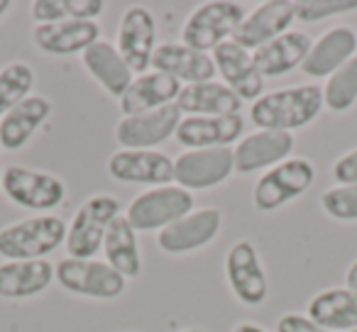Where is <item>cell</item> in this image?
<instances>
[{"instance_id":"cell-22","label":"cell","mask_w":357,"mask_h":332,"mask_svg":"<svg viewBox=\"0 0 357 332\" xmlns=\"http://www.w3.org/2000/svg\"><path fill=\"white\" fill-rule=\"evenodd\" d=\"M96 42H100L98 22L64 20V22H56V25L35 27V45L40 47L45 54H52V56L84 54Z\"/></svg>"},{"instance_id":"cell-10","label":"cell","mask_w":357,"mask_h":332,"mask_svg":"<svg viewBox=\"0 0 357 332\" xmlns=\"http://www.w3.org/2000/svg\"><path fill=\"white\" fill-rule=\"evenodd\" d=\"M225 276L230 291L245 306H259L267 298L269 283L264 274L262 259L250 239H238L225 254Z\"/></svg>"},{"instance_id":"cell-20","label":"cell","mask_w":357,"mask_h":332,"mask_svg":"<svg viewBox=\"0 0 357 332\" xmlns=\"http://www.w3.org/2000/svg\"><path fill=\"white\" fill-rule=\"evenodd\" d=\"M178 90H181V81L162 74V71H149V74L132 79L130 88L120 98V113L130 118V115L149 113V110L172 105L176 103Z\"/></svg>"},{"instance_id":"cell-18","label":"cell","mask_w":357,"mask_h":332,"mask_svg":"<svg viewBox=\"0 0 357 332\" xmlns=\"http://www.w3.org/2000/svg\"><path fill=\"white\" fill-rule=\"evenodd\" d=\"M243 129V115H191L178 122L176 139L191 149L230 147Z\"/></svg>"},{"instance_id":"cell-14","label":"cell","mask_w":357,"mask_h":332,"mask_svg":"<svg viewBox=\"0 0 357 332\" xmlns=\"http://www.w3.org/2000/svg\"><path fill=\"white\" fill-rule=\"evenodd\" d=\"M178 122H181V110L176 108V103H172L149 113L123 118L115 127V139L125 149H149L176 134Z\"/></svg>"},{"instance_id":"cell-12","label":"cell","mask_w":357,"mask_h":332,"mask_svg":"<svg viewBox=\"0 0 357 332\" xmlns=\"http://www.w3.org/2000/svg\"><path fill=\"white\" fill-rule=\"evenodd\" d=\"M108 174L123 184L169 186L174 181V159L154 149H123L108 159Z\"/></svg>"},{"instance_id":"cell-8","label":"cell","mask_w":357,"mask_h":332,"mask_svg":"<svg viewBox=\"0 0 357 332\" xmlns=\"http://www.w3.org/2000/svg\"><path fill=\"white\" fill-rule=\"evenodd\" d=\"M0 186L13 203L27 210H52L66 198V184L59 176L27 166H8Z\"/></svg>"},{"instance_id":"cell-13","label":"cell","mask_w":357,"mask_h":332,"mask_svg":"<svg viewBox=\"0 0 357 332\" xmlns=\"http://www.w3.org/2000/svg\"><path fill=\"white\" fill-rule=\"evenodd\" d=\"M157 49V22L147 8H130L123 13L118 25V52L132 74L147 71L152 66V54Z\"/></svg>"},{"instance_id":"cell-39","label":"cell","mask_w":357,"mask_h":332,"mask_svg":"<svg viewBox=\"0 0 357 332\" xmlns=\"http://www.w3.org/2000/svg\"><path fill=\"white\" fill-rule=\"evenodd\" d=\"M233 332H267V330H264V327H259V325H255V322H240Z\"/></svg>"},{"instance_id":"cell-21","label":"cell","mask_w":357,"mask_h":332,"mask_svg":"<svg viewBox=\"0 0 357 332\" xmlns=\"http://www.w3.org/2000/svg\"><path fill=\"white\" fill-rule=\"evenodd\" d=\"M152 69L162 71V74L174 76L181 84H206L213 81V76L218 74L213 64V56L194 52L184 45H159L152 54Z\"/></svg>"},{"instance_id":"cell-31","label":"cell","mask_w":357,"mask_h":332,"mask_svg":"<svg viewBox=\"0 0 357 332\" xmlns=\"http://www.w3.org/2000/svg\"><path fill=\"white\" fill-rule=\"evenodd\" d=\"M32 86H35V71L30 64L13 61V64L3 66L0 69V118L25 100Z\"/></svg>"},{"instance_id":"cell-34","label":"cell","mask_w":357,"mask_h":332,"mask_svg":"<svg viewBox=\"0 0 357 332\" xmlns=\"http://www.w3.org/2000/svg\"><path fill=\"white\" fill-rule=\"evenodd\" d=\"M30 10L37 25H56V22L66 20L64 0H35Z\"/></svg>"},{"instance_id":"cell-43","label":"cell","mask_w":357,"mask_h":332,"mask_svg":"<svg viewBox=\"0 0 357 332\" xmlns=\"http://www.w3.org/2000/svg\"><path fill=\"white\" fill-rule=\"evenodd\" d=\"M350 332H357V330H350Z\"/></svg>"},{"instance_id":"cell-1","label":"cell","mask_w":357,"mask_h":332,"mask_svg":"<svg viewBox=\"0 0 357 332\" xmlns=\"http://www.w3.org/2000/svg\"><path fill=\"white\" fill-rule=\"evenodd\" d=\"M323 88L318 86H294L274 93H262L250 108V118L259 129H291L306 127L321 115Z\"/></svg>"},{"instance_id":"cell-30","label":"cell","mask_w":357,"mask_h":332,"mask_svg":"<svg viewBox=\"0 0 357 332\" xmlns=\"http://www.w3.org/2000/svg\"><path fill=\"white\" fill-rule=\"evenodd\" d=\"M357 103V54L331 74L323 86V105L333 113H347Z\"/></svg>"},{"instance_id":"cell-17","label":"cell","mask_w":357,"mask_h":332,"mask_svg":"<svg viewBox=\"0 0 357 332\" xmlns=\"http://www.w3.org/2000/svg\"><path fill=\"white\" fill-rule=\"evenodd\" d=\"M294 149V134L282 129H259L238 142L235 152V171L252 174L257 169H269L287 161Z\"/></svg>"},{"instance_id":"cell-36","label":"cell","mask_w":357,"mask_h":332,"mask_svg":"<svg viewBox=\"0 0 357 332\" xmlns=\"http://www.w3.org/2000/svg\"><path fill=\"white\" fill-rule=\"evenodd\" d=\"M333 179L337 186H355L357 184V147L352 152L342 154L335 164H333Z\"/></svg>"},{"instance_id":"cell-23","label":"cell","mask_w":357,"mask_h":332,"mask_svg":"<svg viewBox=\"0 0 357 332\" xmlns=\"http://www.w3.org/2000/svg\"><path fill=\"white\" fill-rule=\"evenodd\" d=\"M311 47L313 42L306 32H284L269 45L252 52V61L262 79H277V76H284L301 66Z\"/></svg>"},{"instance_id":"cell-40","label":"cell","mask_w":357,"mask_h":332,"mask_svg":"<svg viewBox=\"0 0 357 332\" xmlns=\"http://www.w3.org/2000/svg\"><path fill=\"white\" fill-rule=\"evenodd\" d=\"M10 6H13L10 0H0V17H3L8 10H10Z\"/></svg>"},{"instance_id":"cell-9","label":"cell","mask_w":357,"mask_h":332,"mask_svg":"<svg viewBox=\"0 0 357 332\" xmlns=\"http://www.w3.org/2000/svg\"><path fill=\"white\" fill-rule=\"evenodd\" d=\"M235 171L233 147L191 149L174 159V181L181 189H213Z\"/></svg>"},{"instance_id":"cell-25","label":"cell","mask_w":357,"mask_h":332,"mask_svg":"<svg viewBox=\"0 0 357 332\" xmlns=\"http://www.w3.org/2000/svg\"><path fill=\"white\" fill-rule=\"evenodd\" d=\"M56 264L47 259L32 262H3L0 264V298H32L45 293L54 281Z\"/></svg>"},{"instance_id":"cell-11","label":"cell","mask_w":357,"mask_h":332,"mask_svg":"<svg viewBox=\"0 0 357 332\" xmlns=\"http://www.w3.org/2000/svg\"><path fill=\"white\" fill-rule=\"evenodd\" d=\"M223 213L218 208H199L191 210L181 220H176L169 228L159 230L157 244L167 254H186L211 244L220 232Z\"/></svg>"},{"instance_id":"cell-38","label":"cell","mask_w":357,"mask_h":332,"mask_svg":"<svg viewBox=\"0 0 357 332\" xmlns=\"http://www.w3.org/2000/svg\"><path fill=\"white\" fill-rule=\"evenodd\" d=\"M345 286L347 288H355V291H357V259L350 264V269H347V274H345Z\"/></svg>"},{"instance_id":"cell-27","label":"cell","mask_w":357,"mask_h":332,"mask_svg":"<svg viewBox=\"0 0 357 332\" xmlns=\"http://www.w3.org/2000/svg\"><path fill=\"white\" fill-rule=\"evenodd\" d=\"M176 108L186 113V118L191 115H240L243 100L225 84L206 81V84L181 86Z\"/></svg>"},{"instance_id":"cell-3","label":"cell","mask_w":357,"mask_h":332,"mask_svg":"<svg viewBox=\"0 0 357 332\" xmlns=\"http://www.w3.org/2000/svg\"><path fill=\"white\" fill-rule=\"evenodd\" d=\"M243 20L245 10L240 3L211 0V3H204L201 8H196L189 15V20L184 22L181 45L194 52H201V54L213 52L215 47L228 42V37H233V32L238 30V25Z\"/></svg>"},{"instance_id":"cell-6","label":"cell","mask_w":357,"mask_h":332,"mask_svg":"<svg viewBox=\"0 0 357 332\" xmlns=\"http://www.w3.org/2000/svg\"><path fill=\"white\" fill-rule=\"evenodd\" d=\"M313 179H316V169H313V164L308 159H287V161L277 164L274 169H269L257 181V186L252 191L255 208L262 210V213L282 208L289 200L306 193L311 189Z\"/></svg>"},{"instance_id":"cell-19","label":"cell","mask_w":357,"mask_h":332,"mask_svg":"<svg viewBox=\"0 0 357 332\" xmlns=\"http://www.w3.org/2000/svg\"><path fill=\"white\" fill-rule=\"evenodd\" d=\"M357 35L350 27H331L316 42L301 64V71L311 79H328L355 56Z\"/></svg>"},{"instance_id":"cell-37","label":"cell","mask_w":357,"mask_h":332,"mask_svg":"<svg viewBox=\"0 0 357 332\" xmlns=\"http://www.w3.org/2000/svg\"><path fill=\"white\" fill-rule=\"evenodd\" d=\"M277 332H331L326 327H321L318 322H313L308 315H298V313H287L279 317Z\"/></svg>"},{"instance_id":"cell-41","label":"cell","mask_w":357,"mask_h":332,"mask_svg":"<svg viewBox=\"0 0 357 332\" xmlns=\"http://www.w3.org/2000/svg\"><path fill=\"white\" fill-rule=\"evenodd\" d=\"M181 332H206V330H181Z\"/></svg>"},{"instance_id":"cell-16","label":"cell","mask_w":357,"mask_h":332,"mask_svg":"<svg viewBox=\"0 0 357 332\" xmlns=\"http://www.w3.org/2000/svg\"><path fill=\"white\" fill-rule=\"evenodd\" d=\"M213 64L215 71L223 76L225 86L233 93H238V98L243 100H257L262 98L264 90V79L257 71L252 61V54L248 49H243L240 45H235L233 40L223 42L220 47L213 49Z\"/></svg>"},{"instance_id":"cell-15","label":"cell","mask_w":357,"mask_h":332,"mask_svg":"<svg viewBox=\"0 0 357 332\" xmlns=\"http://www.w3.org/2000/svg\"><path fill=\"white\" fill-rule=\"evenodd\" d=\"M294 20H296L294 3H289V0H267L259 8H255L250 15H245V20L233 32V42L243 47V49L257 52L259 47L269 45L279 35H284Z\"/></svg>"},{"instance_id":"cell-35","label":"cell","mask_w":357,"mask_h":332,"mask_svg":"<svg viewBox=\"0 0 357 332\" xmlns=\"http://www.w3.org/2000/svg\"><path fill=\"white\" fill-rule=\"evenodd\" d=\"M66 20L96 22V17L105 10L103 0H64Z\"/></svg>"},{"instance_id":"cell-26","label":"cell","mask_w":357,"mask_h":332,"mask_svg":"<svg viewBox=\"0 0 357 332\" xmlns=\"http://www.w3.org/2000/svg\"><path fill=\"white\" fill-rule=\"evenodd\" d=\"M84 66L113 98H123V93L132 84V69L128 66V61L120 56L118 47L110 42H96L93 47L81 54Z\"/></svg>"},{"instance_id":"cell-32","label":"cell","mask_w":357,"mask_h":332,"mask_svg":"<svg viewBox=\"0 0 357 332\" xmlns=\"http://www.w3.org/2000/svg\"><path fill=\"white\" fill-rule=\"evenodd\" d=\"M352 10H357V0H296L294 3L296 20L301 22H318Z\"/></svg>"},{"instance_id":"cell-33","label":"cell","mask_w":357,"mask_h":332,"mask_svg":"<svg viewBox=\"0 0 357 332\" xmlns=\"http://www.w3.org/2000/svg\"><path fill=\"white\" fill-rule=\"evenodd\" d=\"M321 208L335 220H357V184L328 189L321 196Z\"/></svg>"},{"instance_id":"cell-28","label":"cell","mask_w":357,"mask_h":332,"mask_svg":"<svg viewBox=\"0 0 357 332\" xmlns=\"http://www.w3.org/2000/svg\"><path fill=\"white\" fill-rule=\"evenodd\" d=\"M308 317L331 332L357 330V291L328 288L308 301Z\"/></svg>"},{"instance_id":"cell-24","label":"cell","mask_w":357,"mask_h":332,"mask_svg":"<svg viewBox=\"0 0 357 332\" xmlns=\"http://www.w3.org/2000/svg\"><path fill=\"white\" fill-rule=\"evenodd\" d=\"M52 115V103L45 95H27L10 113L0 118V147L8 152H17L30 142L32 134L47 122Z\"/></svg>"},{"instance_id":"cell-4","label":"cell","mask_w":357,"mask_h":332,"mask_svg":"<svg viewBox=\"0 0 357 332\" xmlns=\"http://www.w3.org/2000/svg\"><path fill=\"white\" fill-rule=\"evenodd\" d=\"M194 210V196L181 186H159L130 200L125 218L135 232L164 230Z\"/></svg>"},{"instance_id":"cell-2","label":"cell","mask_w":357,"mask_h":332,"mask_svg":"<svg viewBox=\"0 0 357 332\" xmlns=\"http://www.w3.org/2000/svg\"><path fill=\"white\" fill-rule=\"evenodd\" d=\"M66 228L56 215H37L0 230V257L6 262L45 259L66 239Z\"/></svg>"},{"instance_id":"cell-7","label":"cell","mask_w":357,"mask_h":332,"mask_svg":"<svg viewBox=\"0 0 357 332\" xmlns=\"http://www.w3.org/2000/svg\"><path fill=\"white\" fill-rule=\"evenodd\" d=\"M56 281L61 288L69 293L86 298H100V301H110L118 298L125 291V281L128 278L120 276L113 267L105 262H96V259H61L56 264L54 271Z\"/></svg>"},{"instance_id":"cell-5","label":"cell","mask_w":357,"mask_h":332,"mask_svg":"<svg viewBox=\"0 0 357 332\" xmlns=\"http://www.w3.org/2000/svg\"><path fill=\"white\" fill-rule=\"evenodd\" d=\"M120 215V203L113 196H93L79 210L66 228V252L71 259H93L103 249L110 223Z\"/></svg>"},{"instance_id":"cell-29","label":"cell","mask_w":357,"mask_h":332,"mask_svg":"<svg viewBox=\"0 0 357 332\" xmlns=\"http://www.w3.org/2000/svg\"><path fill=\"white\" fill-rule=\"evenodd\" d=\"M103 252L105 264L113 267L120 276L137 278L142 274V254H139L137 232H135V228L128 223L125 215H118L110 223L103 239Z\"/></svg>"},{"instance_id":"cell-42","label":"cell","mask_w":357,"mask_h":332,"mask_svg":"<svg viewBox=\"0 0 357 332\" xmlns=\"http://www.w3.org/2000/svg\"><path fill=\"white\" fill-rule=\"evenodd\" d=\"M0 184H3V171H0Z\"/></svg>"}]
</instances>
